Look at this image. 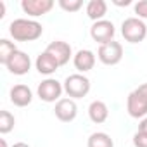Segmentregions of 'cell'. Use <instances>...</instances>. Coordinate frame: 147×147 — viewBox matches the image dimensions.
<instances>
[{
  "label": "cell",
  "instance_id": "obj_1",
  "mask_svg": "<svg viewBox=\"0 0 147 147\" xmlns=\"http://www.w3.org/2000/svg\"><path fill=\"white\" fill-rule=\"evenodd\" d=\"M9 33L16 42H35L42 36L43 28L35 19L19 18V19H14L9 24Z\"/></svg>",
  "mask_w": 147,
  "mask_h": 147
},
{
  "label": "cell",
  "instance_id": "obj_2",
  "mask_svg": "<svg viewBox=\"0 0 147 147\" xmlns=\"http://www.w3.org/2000/svg\"><path fill=\"white\" fill-rule=\"evenodd\" d=\"M64 92L67 94L69 99H82L90 92V80L82 75V73H75V75H69L64 80Z\"/></svg>",
  "mask_w": 147,
  "mask_h": 147
},
{
  "label": "cell",
  "instance_id": "obj_3",
  "mask_svg": "<svg viewBox=\"0 0 147 147\" xmlns=\"http://www.w3.org/2000/svg\"><path fill=\"white\" fill-rule=\"evenodd\" d=\"M121 35L130 43H140L147 36V26L138 18H126L121 23Z\"/></svg>",
  "mask_w": 147,
  "mask_h": 147
},
{
  "label": "cell",
  "instance_id": "obj_4",
  "mask_svg": "<svg viewBox=\"0 0 147 147\" xmlns=\"http://www.w3.org/2000/svg\"><path fill=\"white\" fill-rule=\"evenodd\" d=\"M97 57L106 66H116L123 59V45L119 42H116V40L107 42L104 45H99Z\"/></svg>",
  "mask_w": 147,
  "mask_h": 147
},
{
  "label": "cell",
  "instance_id": "obj_5",
  "mask_svg": "<svg viewBox=\"0 0 147 147\" xmlns=\"http://www.w3.org/2000/svg\"><path fill=\"white\" fill-rule=\"evenodd\" d=\"M64 92V85H61L57 80L54 78H47L43 80L38 88H36V94L38 97L43 100V102H59L61 100V95Z\"/></svg>",
  "mask_w": 147,
  "mask_h": 147
},
{
  "label": "cell",
  "instance_id": "obj_6",
  "mask_svg": "<svg viewBox=\"0 0 147 147\" xmlns=\"http://www.w3.org/2000/svg\"><path fill=\"white\" fill-rule=\"evenodd\" d=\"M126 111L131 118H137V119L138 118L144 119L147 116V99L138 88L130 92V95L126 99Z\"/></svg>",
  "mask_w": 147,
  "mask_h": 147
},
{
  "label": "cell",
  "instance_id": "obj_7",
  "mask_svg": "<svg viewBox=\"0 0 147 147\" xmlns=\"http://www.w3.org/2000/svg\"><path fill=\"white\" fill-rule=\"evenodd\" d=\"M114 24L107 19H102V21H97L92 24L90 28V36L94 38V42H97L99 45H104L107 42H113L114 40Z\"/></svg>",
  "mask_w": 147,
  "mask_h": 147
},
{
  "label": "cell",
  "instance_id": "obj_8",
  "mask_svg": "<svg viewBox=\"0 0 147 147\" xmlns=\"http://www.w3.org/2000/svg\"><path fill=\"white\" fill-rule=\"evenodd\" d=\"M5 67L9 69V73H12V75H18V76H23L26 75V73L31 69V59L28 54L21 52V50H16L11 59L7 61Z\"/></svg>",
  "mask_w": 147,
  "mask_h": 147
},
{
  "label": "cell",
  "instance_id": "obj_9",
  "mask_svg": "<svg viewBox=\"0 0 147 147\" xmlns=\"http://www.w3.org/2000/svg\"><path fill=\"white\" fill-rule=\"evenodd\" d=\"M45 52H49L59 62V66L67 64L71 57H75V55H73V50H71V45L67 42H62V40H55V42L49 43L47 49H45Z\"/></svg>",
  "mask_w": 147,
  "mask_h": 147
},
{
  "label": "cell",
  "instance_id": "obj_10",
  "mask_svg": "<svg viewBox=\"0 0 147 147\" xmlns=\"http://www.w3.org/2000/svg\"><path fill=\"white\" fill-rule=\"evenodd\" d=\"M55 118L62 123H71L75 121L76 114H78V107H76V102L73 99H61L59 102H55Z\"/></svg>",
  "mask_w": 147,
  "mask_h": 147
},
{
  "label": "cell",
  "instance_id": "obj_11",
  "mask_svg": "<svg viewBox=\"0 0 147 147\" xmlns=\"http://www.w3.org/2000/svg\"><path fill=\"white\" fill-rule=\"evenodd\" d=\"M52 7H54V0H23L21 2V9L31 18L49 14Z\"/></svg>",
  "mask_w": 147,
  "mask_h": 147
},
{
  "label": "cell",
  "instance_id": "obj_12",
  "mask_svg": "<svg viewBox=\"0 0 147 147\" xmlns=\"http://www.w3.org/2000/svg\"><path fill=\"white\" fill-rule=\"evenodd\" d=\"M31 100H33V92H31V88L28 85L19 83V85H14L11 88V102L14 106L26 107V106L31 104Z\"/></svg>",
  "mask_w": 147,
  "mask_h": 147
},
{
  "label": "cell",
  "instance_id": "obj_13",
  "mask_svg": "<svg viewBox=\"0 0 147 147\" xmlns=\"http://www.w3.org/2000/svg\"><path fill=\"white\" fill-rule=\"evenodd\" d=\"M73 64H75V67L80 73H87V71L94 69V66H95V54L88 49H82L73 57Z\"/></svg>",
  "mask_w": 147,
  "mask_h": 147
},
{
  "label": "cell",
  "instance_id": "obj_14",
  "mask_svg": "<svg viewBox=\"0 0 147 147\" xmlns=\"http://www.w3.org/2000/svg\"><path fill=\"white\" fill-rule=\"evenodd\" d=\"M35 66H36V69H38L40 75H47V76L52 75V73H55V71L59 69V62H57L49 52H42V54L36 57Z\"/></svg>",
  "mask_w": 147,
  "mask_h": 147
},
{
  "label": "cell",
  "instance_id": "obj_15",
  "mask_svg": "<svg viewBox=\"0 0 147 147\" xmlns=\"http://www.w3.org/2000/svg\"><path fill=\"white\" fill-rule=\"evenodd\" d=\"M88 118H90L95 125L104 123V121L109 118V109H107L106 102H102V100H94V102L88 106Z\"/></svg>",
  "mask_w": 147,
  "mask_h": 147
},
{
  "label": "cell",
  "instance_id": "obj_16",
  "mask_svg": "<svg viewBox=\"0 0 147 147\" xmlns=\"http://www.w3.org/2000/svg\"><path fill=\"white\" fill-rule=\"evenodd\" d=\"M106 12H107V4L104 2V0H90V2L87 4V16L94 23L102 21Z\"/></svg>",
  "mask_w": 147,
  "mask_h": 147
},
{
  "label": "cell",
  "instance_id": "obj_17",
  "mask_svg": "<svg viewBox=\"0 0 147 147\" xmlns=\"http://www.w3.org/2000/svg\"><path fill=\"white\" fill-rule=\"evenodd\" d=\"M87 147H114V142L106 131H95L88 137Z\"/></svg>",
  "mask_w": 147,
  "mask_h": 147
},
{
  "label": "cell",
  "instance_id": "obj_18",
  "mask_svg": "<svg viewBox=\"0 0 147 147\" xmlns=\"http://www.w3.org/2000/svg\"><path fill=\"white\" fill-rule=\"evenodd\" d=\"M16 50H18V49H16L14 42H11V40H7V38H2V40H0V62L5 66L7 61L11 59V55H12Z\"/></svg>",
  "mask_w": 147,
  "mask_h": 147
},
{
  "label": "cell",
  "instance_id": "obj_19",
  "mask_svg": "<svg viewBox=\"0 0 147 147\" xmlns=\"http://www.w3.org/2000/svg\"><path fill=\"white\" fill-rule=\"evenodd\" d=\"M14 125H16V118L9 111H0V133L5 135V133L12 131Z\"/></svg>",
  "mask_w": 147,
  "mask_h": 147
},
{
  "label": "cell",
  "instance_id": "obj_20",
  "mask_svg": "<svg viewBox=\"0 0 147 147\" xmlns=\"http://www.w3.org/2000/svg\"><path fill=\"white\" fill-rule=\"evenodd\" d=\"M59 7L66 12H76L83 7L82 0H59Z\"/></svg>",
  "mask_w": 147,
  "mask_h": 147
},
{
  "label": "cell",
  "instance_id": "obj_21",
  "mask_svg": "<svg viewBox=\"0 0 147 147\" xmlns=\"http://www.w3.org/2000/svg\"><path fill=\"white\" fill-rule=\"evenodd\" d=\"M138 19H147V0H138L133 7Z\"/></svg>",
  "mask_w": 147,
  "mask_h": 147
},
{
  "label": "cell",
  "instance_id": "obj_22",
  "mask_svg": "<svg viewBox=\"0 0 147 147\" xmlns=\"http://www.w3.org/2000/svg\"><path fill=\"white\" fill-rule=\"evenodd\" d=\"M133 145H135V147H147V133L137 131V133L133 135Z\"/></svg>",
  "mask_w": 147,
  "mask_h": 147
},
{
  "label": "cell",
  "instance_id": "obj_23",
  "mask_svg": "<svg viewBox=\"0 0 147 147\" xmlns=\"http://www.w3.org/2000/svg\"><path fill=\"white\" fill-rule=\"evenodd\" d=\"M138 131H144V133H147V116L138 123Z\"/></svg>",
  "mask_w": 147,
  "mask_h": 147
},
{
  "label": "cell",
  "instance_id": "obj_24",
  "mask_svg": "<svg viewBox=\"0 0 147 147\" xmlns=\"http://www.w3.org/2000/svg\"><path fill=\"white\" fill-rule=\"evenodd\" d=\"M113 2H114L116 5H125V7L131 4V2H130V0H113Z\"/></svg>",
  "mask_w": 147,
  "mask_h": 147
},
{
  "label": "cell",
  "instance_id": "obj_25",
  "mask_svg": "<svg viewBox=\"0 0 147 147\" xmlns=\"http://www.w3.org/2000/svg\"><path fill=\"white\" fill-rule=\"evenodd\" d=\"M4 16H5V4L0 2V19H2Z\"/></svg>",
  "mask_w": 147,
  "mask_h": 147
},
{
  "label": "cell",
  "instance_id": "obj_26",
  "mask_svg": "<svg viewBox=\"0 0 147 147\" xmlns=\"http://www.w3.org/2000/svg\"><path fill=\"white\" fill-rule=\"evenodd\" d=\"M138 90H140V92H142V94L145 95V99H147V83H144V85H140V87H138Z\"/></svg>",
  "mask_w": 147,
  "mask_h": 147
},
{
  "label": "cell",
  "instance_id": "obj_27",
  "mask_svg": "<svg viewBox=\"0 0 147 147\" xmlns=\"http://www.w3.org/2000/svg\"><path fill=\"white\" fill-rule=\"evenodd\" d=\"M12 147H30V145H28V144H24V142H16Z\"/></svg>",
  "mask_w": 147,
  "mask_h": 147
},
{
  "label": "cell",
  "instance_id": "obj_28",
  "mask_svg": "<svg viewBox=\"0 0 147 147\" xmlns=\"http://www.w3.org/2000/svg\"><path fill=\"white\" fill-rule=\"evenodd\" d=\"M0 147H9V145H7V142H5L4 138H2V140H0Z\"/></svg>",
  "mask_w": 147,
  "mask_h": 147
}]
</instances>
